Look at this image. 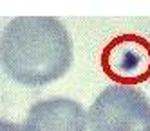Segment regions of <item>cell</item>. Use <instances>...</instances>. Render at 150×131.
I'll return each instance as SVG.
<instances>
[{"label": "cell", "instance_id": "cell-3", "mask_svg": "<svg viewBox=\"0 0 150 131\" xmlns=\"http://www.w3.org/2000/svg\"><path fill=\"white\" fill-rule=\"evenodd\" d=\"M105 72L117 81H143L150 75V43L136 36L112 40L103 50Z\"/></svg>", "mask_w": 150, "mask_h": 131}, {"label": "cell", "instance_id": "cell-5", "mask_svg": "<svg viewBox=\"0 0 150 131\" xmlns=\"http://www.w3.org/2000/svg\"><path fill=\"white\" fill-rule=\"evenodd\" d=\"M0 131H27V129L24 124H15V122L0 118Z\"/></svg>", "mask_w": 150, "mask_h": 131}, {"label": "cell", "instance_id": "cell-1", "mask_svg": "<svg viewBox=\"0 0 150 131\" xmlns=\"http://www.w3.org/2000/svg\"><path fill=\"white\" fill-rule=\"evenodd\" d=\"M0 63L13 81L44 86L72 65V40L54 16H18L0 36Z\"/></svg>", "mask_w": 150, "mask_h": 131}, {"label": "cell", "instance_id": "cell-2", "mask_svg": "<svg viewBox=\"0 0 150 131\" xmlns=\"http://www.w3.org/2000/svg\"><path fill=\"white\" fill-rule=\"evenodd\" d=\"M92 131H150V101L128 84H110L87 113Z\"/></svg>", "mask_w": 150, "mask_h": 131}, {"label": "cell", "instance_id": "cell-4", "mask_svg": "<svg viewBox=\"0 0 150 131\" xmlns=\"http://www.w3.org/2000/svg\"><path fill=\"white\" fill-rule=\"evenodd\" d=\"M87 111L69 97H51L29 108L27 131H87Z\"/></svg>", "mask_w": 150, "mask_h": 131}]
</instances>
